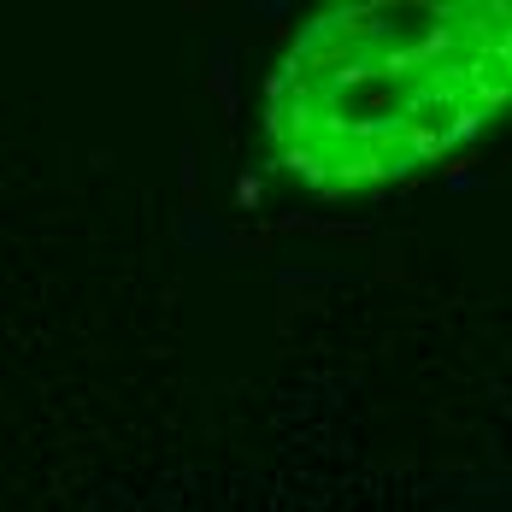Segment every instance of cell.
Here are the masks:
<instances>
[{
  "label": "cell",
  "instance_id": "1",
  "mask_svg": "<svg viewBox=\"0 0 512 512\" xmlns=\"http://www.w3.org/2000/svg\"><path fill=\"white\" fill-rule=\"evenodd\" d=\"M507 83L501 0H359L301 30L265 83V130L318 201H365L501 118Z\"/></svg>",
  "mask_w": 512,
  "mask_h": 512
}]
</instances>
